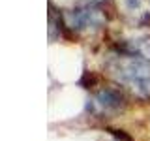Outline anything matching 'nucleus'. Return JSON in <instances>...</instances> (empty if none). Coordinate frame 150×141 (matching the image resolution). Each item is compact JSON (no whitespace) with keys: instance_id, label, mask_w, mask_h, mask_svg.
I'll list each match as a JSON object with an SVG mask.
<instances>
[{"instance_id":"obj_1","label":"nucleus","mask_w":150,"mask_h":141,"mask_svg":"<svg viewBox=\"0 0 150 141\" xmlns=\"http://www.w3.org/2000/svg\"><path fill=\"white\" fill-rule=\"evenodd\" d=\"M109 75L137 98H150V60L139 53H115L107 58Z\"/></svg>"},{"instance_id":"obj_2","label":"nucleus","mask_w":150,"mask_h":141,"mask_svg":"<svg viewBox=\"0 0 150 141\" xmlns=\"http://www.w3.org/2000/svg\"><path fill=\"white\" fill-rule=\"evenodd\" d=\"M64 23L68 28L79 34H88V32H96L107 23L105 13L98 6H83L77 9H69L64 15Z\"/></svg>"},{"instance_id":"obj_3","label":"nucleus","mask_w":150,"mask_h":141,"mask_svg":"<svg viewBox=\"0 0 150 141\" xmlns=\"http://www.w3.org/2000/svg\"><path fill=\"white\" fill-rule=\"evenodd\" d=\"M90 105L98 115H112V113L122 109V105H124V96H122V92L115 87H103V88L94 92Z\"/></svg>"},{"instance_id":"obj_4","label":"nucleus","mask_w":150,"mask_h":141,"mask_svg":"<svg viewBox=\"0 0 150 141\" xmlns=\"http://www.w3.org/2000/svg\"><path fill=\"white\" fill-rule=\"evenodd\" d=\"M116 9L131 25L150 21V0H116Z\"/></svg>"},{"instance_id":"obj_5","label":"nucleus","mask_w":150,"mask_h":141,"mask_svg":"<svg viewBox=\"0 0 150 141\" xmlns=\"http://www.w3.org/2000/svg\"><path fill=\"white\" fill-rule=\"evenodd\" d=\"M137 51L139 55H143L144 58L150 60V38H144V40H141L137 43Z\"/></svg>"},{"instance_id":"obj_6","label":"nucleus","mask_w":150,"mask_h":141,"mask_svg":"<svg viewBox=\"0 0 150 141\" xmlns=\"http://www.w3.org/2000/svg\"><path fill=\"white\" fill-rule=\"evenodd\" d=\"M100 2H103V0H83L84 6H88V4H90V6H98Z\"/></svg>"}]
</instances>
